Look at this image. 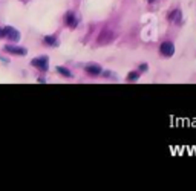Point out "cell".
Listing matches in <instances>:
<instances>
[{
    "mask_svg": "<svg viewBox=\"0 0 196 191\" xmlns=\"http://www.w3.org/2000/svg\"><path fill=\"white\" fill-rule=\"evenodd\" d=\"M31 64H32L34 67H37V69H40V71L46 72L48 67H49V58H48L46 55H42V57L34 58V60L31 61Z\"/></svg>",
    "mask_w": 196,
    "mask_h": 191,
    "instance_id": "obj_1",
    "label": "cell"
},
{
    "mask_svg": "<svg viewBox=\"0 0 196 191\" xmlns=\"http://www.w3.org/2000/svg\"><path fill=\"white\" fill-rule=\"evenodd\" d=\"M3 37H6L11 41H19L20 40V32L12 26H6V28H3Z\"/></svg>",
    "mask_w": 196,
    "mask_h": 191,
    "instance_id": "obj_2",
    "label": "cell"
},
{
    "mask_svg": "<svg viewBox=\"0 0 196 191\" xmlns=\"http://www.w3.org/2000/svg\"><path fill=\"white\" fill-rule=\"evenodd\" d=\"M84 71L87 72L89 75H92V77H98V75H101L103 67H101L98 63H87V64L84 66Z\"/></svg>",
    "mask_w": 196,
    "mask_h": 191,
    "instance_id": "obj_3",
    "label": "cell"
},
{
    "mask_svg": "<svg viewBox=\"0 0 196 191\" xmlns=\"http://www.w3.org/2000/svg\"><path fill=\"white\" fill-rule=\"evenodd\" d=\"M160 52H161L164 57H172L173 54H175V45H173L172 41H164V43H161V46H160Z\"/></svg>",
    "mask_w": 196,
    "mask_h": 191,
    "instance_id": "obj_4",
    "label": "cell"
},
{
    "mask_svg": "<svg viewBox=\"0 0 196 191\" xmlns=\"http://www.w3.org/2000/svg\"><path fill=\"white\" fill-rule=\"evenodd\" d=\"M64 23H66L68 28H70V29H75V28L78 26V17H77V15H75L72 11H69L66 15H64Z\"/></svg>",
    "mask_w": 196,
    "mask_h": 191,
    "instance_id": "obj_5",
    "label": "cell"
},
{
    "mask_svg": "<svg viewBox=\"0 0 196 191\" xmlns=\"http://www.w3.org/2000/svg\"><path fill=\"white\" fill-rule=\"evenodd\" d=\"M115 38V34L112 32V31H103L101 34H100V37H98V43L100 45H107V43H110L112 40Z\"/></svg>",
    "mask_w": 196,
    "mask_h": 191,
    "instance_id": "obj_6",
    "label": "cell"
},
{
    "mask_svg": "<svg viewBox=\"0 0 196 191\" xmlns=\"http://www.w3.org/2000/svg\"><path fill=\"white\" fill-rule=\"evenodd\" d=\"M5 50L8 52V54H12V55H20V57H23L28 54V50L25 48H20V46H5Z\"/></svg>",
    "mask_w": 196,
    "mask_h": 191,
    "instance_id": "obj_7",
    "label": "cell"
},
{
    "mask_svg": "<svg viewBox=\"0 0 196 191\" xmlns=\"http://www.w3.org/2000/svg\"><path fill=\"white\" fill-rule=\"evenodd\" d=\"M169 20L175 24H182V15H181V11L179 9H175L169 14Z\"/></svg>",
    "mask_w": 196,
    "mask_h": 191,
    "instance_id": "obj_8",
    "label": "cell"
},
{
    "mask_svg": "<svg viewBox=\"0 0 196 191\" xmlns=\"http://www.w3.org/2000/svg\"><path fill=\"white\" fill-rule=\"evenodd\" d=\"M43 41H45V45L46 46H58V38L55 35H48L43 38Z\"/></svg>",
    "mask_w": 196,
    "mask_h": 191,
    "instance_id": "obj_9",
    "label": "cell"
},
{
    "mask_svg": "<svg viewBox=\"0 0 196 191\" xmlns=\"http://www.w3.org/2000/svg\"><path fill=\"white\" fill-rule=\"evenodd\" d=\"M57 72L61 77H64V78H70V77H72V72H70L69 69H66L64 66H57Z\"/></svg>",
    "mask_w": 196,
    "mask_h": 191,
    "instance_id": "obj_10",
    "label": "cell"
},
{
    "mask_svg": "<svg viewBox=\"0 0 196 191\" xmlns=\"http://www.w3.org/2000/svg\"><path fill=\"white\" fill-rule=\"evenodd\" d=\"M138 80H139V72L138 71L129 72V75H127V81H129V83H135V81H138Z\"/></svg>",
    "mask_w": 196,
    "mask_h": 191,
    "instance_id": "obj_11",
    "label": "cell"
},
{
    "mask_svg": "<svg viewBox=\"0 0 196 191\" xmlns=\"http://www.w3.org/2000/svg\"><path fill=\"white\" fill-rule=\"evenodd\" d=\"M138 69H139V72H146L149 69V64H147V63H141L138 66Z\"/></svg>",
    "mask_w": 196,
    "mask_h": 191,
    "instance_id": "obj_12",
    "label": "cell"
},
{
    "mask_svg": "<svg viewBox=\"0 0 196 191\" xmlns=\"http://www.w3.org/2000/svg\"><path fill=\"white\" fill-rule=\"evenodd\" d=\"M106 78H115V73L114 72H109V71H106V72H101Z\"/></svg>",
    "mask_w": 196,
    "mask_h": 191,
    "instance_id": "obj_13",
    "label": "cell"
},
{
    "mask_svg": "<svg viewBox=\"0 0 196 191\" xmlns=\"http://www.w3.org/2000/svg\"><path fill=\"white\" fill-rule=\"evenodd\" d=\"M3 37V29H0V38Z\"/></svg>",
    "mask_w": 196,
    "mask_h": 191,
    "instance_id": "obj_14",
    "label": "cell"
},
{
    "mask_svg": "<svg viewBox=\"0 0 196 191\" xmlns=\"http://www.w3.org/2000/svg\"><path fill=\"white\" fill-rule=\"evenodd\" d=\"M147 2H155V0H147Z\"/></svg>",
    "mask_w": 196,
    "mask_h": 191,
    "instance_id": "obj_15",
    "label": "cell"
},
{
    "mask_svg": "<svg viewBox=\"0 0 196 191\" xmlns=\"http://www.w3.org/2000/svg\"><path fill=\"white\" fill-rule=\"evenodd\" d=\"M23 2H28V0H23Z\"/></svg>",
    "mask_w": 196,
    "mask_h": 191,
    "instance_id": "obj_16",
    "label": "cell"
}]
</instances>
